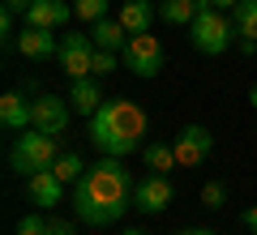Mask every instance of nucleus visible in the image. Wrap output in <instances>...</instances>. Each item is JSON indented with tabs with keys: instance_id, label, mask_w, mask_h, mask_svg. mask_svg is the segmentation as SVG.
I'll return each instance as SVG.
<instances>
[{
	"instance_id": "nucleus-8",
	"label": "nucleus",
	"mask_w": 257,
	"mask_h": 235,
	"mask_svg": "<svg viewBox=\"0 0 257 235\" xmlns=\"http://www.w3.org/2000/svg\"><path fill=\"white\" fill-rule=\"evenodd\" d=\"M172 145H176V163L180 167H197V163L210 158L214 137H210V128H202V124H184L180 133L172 137Z\"/></svg>"
},
{
	"instance_id": "nucleus-16",
	"label": "nucleus",
	"mask_w": 257,
	"mask_h": 235,
	"mask_svg": "<svg viewBox=\"0 0 257 235\" xmlns=\"http://www.w3.org/2000/svg\"><path fill=\"white\" fill-rule=\"evenodd\" d=\"M124 43H128V30L120 22H111V18L94 22V47L99 52H124Z\"/></svg>"
},
{
	"instance_id": "nucleus-32",
	"label": "nucleus",
	"mask_w": 257,
	"mask_h": 235,
	"mask_svg": "<svg viewBox=\"0 0 257 235\" xmlns=\"http://www.w3.org/2000/svg\"><path fill=\"white\" fill-rule=\"evenodd\" d=\"M124 235H150V231H142V226H128V231Z\"/></svg>"
},
{
	"instance_id": "nucleus-24",
	"label": "nucleus",
	"mask_w": 257,
	"mask_h": 235,
	"mask_svg": "<svg viewBox=\"0 0 257 235\" xmlns=\"http://www.w3.org/2000/svg\"><path fill=\"white\" fill-rule=\"evenodd\" d=\"M116 73V52H94V77Z\"/></svg>"
},
{
	"instance_id": "nucleus-17",
	"label": "nucleus",
	"mask_w": 257,
	"mask_h": 235,
	"mask_svg": "<svg viewBox=\"0 0 257 235\" xmlns=\"http://www.w3.org/2000/svg\"><path fill=\"white\" fill-rule=\"evenodd\" d=\"M202 13V0H163L159 5V18L167 26H193V18Z\"/></svg>"
},
{
	"instance_id": "nucleus-12",
	"label": "nucleus",
	"mask_w": 257,
	"mask_h": 235,
	"mask_svg": "<svg viewBox=\"0 0 257 235\" xmlns=\"http://www.w3.org/2000/svg\"><path fill=\"white\" fill-rule=\"evenodd\" d=\"M26 197L35 201L39 209H56V205H60V197H64V180L56 171H39V175H30V180H26Z\"/></svg>"
},
{
	"instance_id": "nucleus-22",
	"label": "nucleus",
	"mask_w": 257,
	"mask_h": 235,
	"mask_svg": "<svg viewBox=\"0 0 257 235\" xmlns=\"http://www.w3.org/2000/svg\"><path fill=\"white\" fill-rule=\"evenodd\" d=\"M18 235H52V218H47V214H26V218H18Z\"/></svg>"
},
{
	"instance_id": "nucleus-19",
	"label": "nucleus",
	"mask_w": 257,
	"mask_h": 235,
	"mask_svg": "<svg viewBox=\"0 0 257 235\" xmlns=\"http://www.w3.org/2000/svg\"><path fill=\"white\" fill-rule=\"evenodd\" d=\"M231 26H236V39H253L257 43V0H240L231 9Z\"/></svg>"
},
{
	"instance_id": "nucleus-20",
	"label": "nucleus",
	"mask_w": 257,
	"mask_h": 235,
	"mask_svg": "<svg viewBox=\"0 0 257 235\" xmlns=\"http://www.w3.org/2000/svg\"><path fill=\"white\" fill-rule=\"evenodd\" d=\"M52 171L60 175L64 184H77V180H82V171H86V158H82L77 150H64L60 158H56V167H52Z\"/></svg>"
},
{
	"instance_id": "nucleus-6",
	"label": "nucleus",
	"mask_w": 257,
	"mask_h": 235,
	"mask_svg": "<svg viewBox=\"0 0 257 235\" xmlns=\"http://www.w3.org/2000/svg\"><path fill=\"white\" fill-rule=\"evenodd\" d=\"M94 39L90 35H64L60 30V73L69 77V82H77V77H94Z\"/></svg>"
},
{
	"instance_id": "nucleus-25",
	"label": "nucleus",
	"mask_w": 257,
	"mask_h": 235,
	"mask_svg": "<svg viewBox=\"0 0 257 235\" xmlns=\"http://www.w3.org/2000/svg\"><path fill=\"white\" fill-rule=\"evenodd\" d=\"M13 22H18V13H13V9H0V30H5V43L13 39Z\"/></svg>"
},
{
	"instance_id": "nucleus-15",
	"label": "nucleus",
	"mask_w": 257,
	"mask_h": 235,
	"mask_svg": "<svg viewBox=\"0 0 257 235\" xmlns=\"http://www.w3.org/2000/svg\"><path fill=\"white\" fill-rule=\"evenodd\" d=\"M155 18H159V9H155V0H124L120 5V26L128 30V35H146L150 26H155Z\"/></svg>"
},
{
	"instance_id": "nucleus-10",
	"label": "nucleus",
	"mask_w": 257,
	"mask_h": 235,
	"mask_svg": "<svg viewBox=\"0 0 257 235\" xmlns=\"http://www.w3.org/2000/svg\"><path fill=\"white\" fill-rule=\"evenodd\" d=\"M13 47H18L26 60H56V56H60L56 30H39V26H22L18 39H13Z\"/></svg>"
},
{
	"instance_id": "nucleus-18",
	"label": "nucleus",
	"mask_w": 257,
	"mask_h": 235,
	"mask_svg": "<svg viewBox=\"0 0 257 235\" xmlns=\"http://www.w3.org/2000/svg\"><path fill=\"white\" fill-rule=\"evenodd\" d=\"M142 163H146V171H172L176 167V145H167V141H146L142 145Z\"/></svg>"
},
{
	"instance_id": "nucleus-4",
	"label": "nucleus",
	"mask_w": 257,
	"mask_h": 235,
	"mask_svg": "<svg viewBox=\"0 0 257 235\" xmlns=\"http://www.w3.org/2000/svg\"><path fill=\"white\" fill-rule=\"evenodd\" d=\"M189 39H193V47H197L202 56H223L231 47V39H236V26L227 22V13L202 9L197 18H193V26H189Z\"/></svg>"
},
{
	"instance_id": "nucleus-21",
	"label": "nucleus",
	"mask_w": 257,
	"mask_h": 235,
	"mask_svg": "<svg viewBox=\"0 0 257 235\" xmlns=\"http://www.w3.org/2000/svg\"><path fill=\"white\" fill-rule=\"evenodd\" d=\"M73 13H77L82 22H90V26H94V22L107 18V0H73Z\"/></svg>"
},
{
	"instance_id": "nucleus-28",
	"label": "nucleus",
	"mask_w": 257,
	"mask_h": 235,
	"mask_svg": "<svg viewBox=\"0 0 257 235\" xmlns=\"http://www.w3.org/2000/svg\"><path fill=\"white\" fill-rule=\"evenodd\" d=\"M30 5H35V0H5V9H13L18 18H26V13H30Z\"/></svg>"
},
{
	"instance_id": "nucleus-7",
	"label": "nucleus",
	"mask_w": 257,
	"mask_h": 235,
	"mask_svg": "<svg viewBox=\"0 0 257 235\" xmlns=\"http://www.w3.org/2000/svg\"><path fill=\"white\" fill-rule=\"evenodd\" d=\"M172 201H176V188L163 171H150L133 184V209H142V214H163Z\"/></svg>"
},
{
	"instance_id": "nucleus-11",
	"label": "nucleus",
	"mask_w": 257,
	"mask_h": 235,
	"mask_svg": "<svg viewBox=\"0 0 257 235\" xmlns=\"http://www.w3.org/2000/svg\"><path fill=\"white\" fill-rule=\"evenodd\" d=\"M35 124V103H26L18 90H9L0 99V128L5 133H26Z\"/></svg>"
},
{
	"instance_id": "nucleus-29",
	"label": "nucleus",
	"mask_w": 257,
	"mask_h": 235,
	"mask_svg": "<svg viewBox=\"0 0 257 235\" xmlns=\"http://www.w3.org/2000/svg\"><path fill=\"white\" fill-rule=\"evenodd\" d=\"M240 0H210V9H219V13H227V9H236Z\"/></svg>"
},
{
	"instance_id": "nucleus-1",
	"label": "nucleus",
	"mask_w": 257,
	"mask_h": 235,
	"mask_svg": "<svg viewBox=\"0 0 257 235\" xmlns=\"http://www.w3.org/2000/svg\"><path fill=\"white\" fill-rule=\"evenodd\" d=\"M133 175H128L124 158H94L73 184V214L86 226H111L128 214L133 205Z\"/></svg>"
},
{
	"instance_id": "nucleus-2",
	"label": "nucleus",
	"mask_w": 257,
	"mask_h": 235,
	"mask_svg": "<svg viewBox=\"0 0 257 235\" xmlns=\"http://www.w3.org/2000/svg\"><path fill=\"white\" fill-rule=\"evenodd\" d=\"M146 128L150 120L133 99H103V107L90 116V141L107 158H128L146 145Z\"/></svg>"
},
{
	"instance_id": "nucleus-5",
	"label": "nucleus",
	"mask_w": 257,
	"mask_h": 235,
	"mask_svg": "<svg viewBox=\"0 0 257 235\" xmlns=\"http://www.w3.org/2000/svg\"><path fill=\"white\" fill-rule=\"evenodd\" d=\"M120 60H124V69L133 73V77L150 82V77H159V73H163V60H167V56H163V43L146 30V35H128Z\"/></svg>"
},
{
	"instance_id": "nucleus-14",
	"label": "nucleus",
	"mask_w": 257,
	"mask_h": 235,
	"mask_svg": "<svg viewBox=\"0 0 257 235\" xmlns=\"http://www.w3.org/2000/svg\"><path fill=\"white\" fill-rule=\"evenodd\" d=\"M64 99H69V107H73L77 116H86V120H90L94 111L103 107V90H99V77H77V82L69 86V94H64Z\"/></svg>"
},
{
	"instance_id": "nucleus-26",
	"label": "nucleus",
	"mask_w": 257,
	"mask_h": 235,
	"mask_svg": "<svg viewBox=\"0 0 257 235\" xmlns=\"http://www.w3.org/2000/svg\"><path fill=\"white\" fill-rule=\"evenodd\" d=\"M240 222L248 226V235H257V201H253V205H244V214H240Z\"/></svg>"
},
{
	"instance_id": "nucleus-30",
	"label": "nucleus",
	"mask_w": 257,
	"mask_h": 235,
	"mask_svg": "<svg viewBox=\"0 0 257 235\" xmlns=\"http://www.w3.org/2000/svg\"><path fill=\"white\" fill-rule=\"evenodd\" d=\"M176 235H214L210 226H184V231H176Z\"/></svg>"
},
{
	"instance_id": "nucleus-13",
	"label": "nucleus",
	"mask_w": 257,
	"mask_h": 235,
	"mask_svg": "<svg viewBox=\"0 0 257 235\" xmlns=\"http://www.w3.org/2000/svg\"><path fill=\"white\" fill-rule=\"evenodd\" d=\"M69 18H73V5H64V0H35V5H30V13H26V26L60 30Z\"/></svg>"
},
{
	"instance_id": "nucleus-9",
	"label": "nucleus",
	"mask_w": 257,
	"mask_h": 235,
	"mask_svg": "<svg viewBox=\"0 0 257 235\" xmlns=\"http://www.w3.org/2000/svg\"><path fill=\"white\" fill-rule=\"evenodd\" d=\"M69 116H73L69 99L39 94V99H35V124H30V128H39V133H47V137H64V128H69Z\"/></svg>"
},
{
	"instance_id": "nucleus-27",
	"label": "nucleus",
	"mask_w": 257,
	"mask_h": 235,
	"mask_svg": "<svg viewBox=\"0 0 257 235\" xmlns=\"http://www.w3.org/2000/svg\"><path fill=\"white\" fill-rule=\"evenodd\" d=\"M52 235H77V226L69 218H52Z\"/></svg>"
},
{
	"instance_id": "nucleus-3",
	"label": "nucleus",
	"mask_w": 257,
	"mask_h": 235,
	"mask_svg": "<svg viewBox=\"0 0 257 235\" xmlns=\"http://www.w3.org/2000/svg\"><path fill=\"white\" fill-rule=\"evenodd\" d=\"M56 158H60V137H47L39 128H26L22 137H13L9 145V167L18 175H39V171H52Z\"/></svg>"
},
{
	"instance_id": "nucleus-31",
	"label": "nucleus",
	"mask_w": 257,
	"mask_h": 235,
	"mask_svg": "<svg viewBox=\"0 0 257 235\" xmlns=\"http://www.w3.org/2000/svg\"><path fill=\"white\" fill-rule=\"evenodd\" d=\"M248 103H253V111H257V82H253V90H248Z\"/></svg>"
},
{
	"instance_id": "nucleus-23",
	"label": "nucleus",
	"mask_w": 257,
	"mask_h": 235,
	"mask_svg": "<svg viewBox=\"0 0 257 235\" xmlns=\"http://www.w3.org/2000/svg\"><path fill=\"white\" fill-rule=\"evenodd\" d=\"M202 205H206V209H223V205H227V184H223V180H210V184L202 188Z\"/></svg>"
}]
</instances>
